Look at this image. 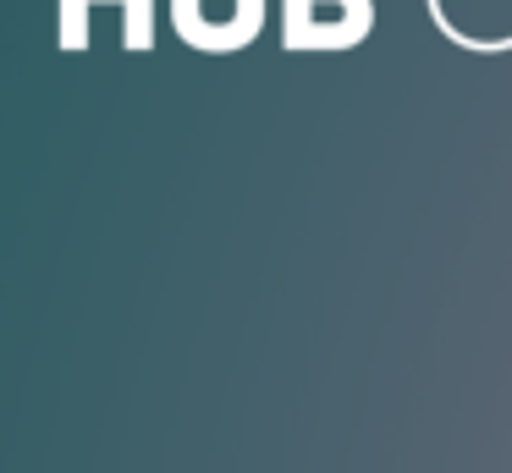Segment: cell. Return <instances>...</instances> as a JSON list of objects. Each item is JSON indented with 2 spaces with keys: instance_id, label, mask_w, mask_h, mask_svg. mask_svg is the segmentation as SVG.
I'll return each mask as SVG.
<instances>
[{
  "instance_id": "1",
  "label": "cell",
  "mask_w": 512,
  "mask_h": 473,
  "mask_svg": "<svg viewBox=\"0 0 512 473\" xmlns=\"http://www.w3.org/2000/svg\"><path fill=\"white\" fill-rule=\"evenodd\" d=\"M375 28V0H281L287 50H353Z\"/></svg>"
},
{
  "instance_id": "2",
  "label": "cell",
  "mask_w": 512,
  "mask_h": 473,
  "mask_svg": "<svg viewBox=\"0 0 512 473\" xmlns=\"http://www.w3.org/2000/svg\"><path fill=\"white\" fill-rule=\"evenodd\" d=\"M89 6L94 0H56V44L61 50H89ZM122 6V44L133 55L155 50V0H111Z\"/></svg>"
}]
</instances>
